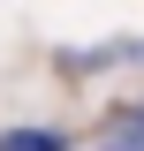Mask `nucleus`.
<instances>
[{"mask_svg": "<svg viewBox=\"0 0 144 151\" xmlns=\"http://www.w3.org/2000/svg\"><path fill=\"white\" fill-rule=\"evenodd\" d=\"M0 151H68V136H53V129H8Z\"/></svg>", "mask_w": 144, "mask_h": 151, "instance_id": "1", "label": "nucleus"}, {"mask_svg": "<svg viewBox=\"0 0 144 151\" xmlns=\"http://www.w3.org/2000/svg\"><path fill=\"white\" fill-rule=\"evenodd\" d=\"M106 151H144V106H129L121 121L106 129Z\"/></svg>", "mask_w": 144, "mask_h": 151, "instance_id": "2", "label": "nucleus"}]
</instances>
